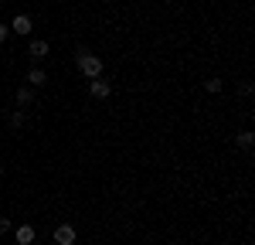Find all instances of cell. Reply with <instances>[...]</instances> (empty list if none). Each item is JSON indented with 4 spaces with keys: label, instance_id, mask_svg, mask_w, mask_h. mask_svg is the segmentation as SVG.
Segmentation results:
<instances>
[{
    "label": "cell",
    "instance_id": "6da1fadb",
    "mask_svg": "<svg viewBox=\"0 0 255 245\" xmlns=\"http://www.w3.org/2000/svg\"><path fill=\"white\" fill-rule=\"evenodd\" d=\"M79 72L82 75H89V79H99V72H102V61H99V55H89V51H79Z\"/></svg>",
    "mask_w": 255,
    "mask_h": 245
},
{
    "label": "cell",
    "instance_id": "7a4b0ae2",
    "mask_svg": "<svg viewBox=\"0 0 255 245\" xmlns=\"http://www.w3.org/2000/svg\"><path fill=\"white\" fill-rule=\"evenodd\" d=\"M89 96H92V99H109V96H113V85H109V82H102V79H92Z\"/></svg>",
    "mask_w": 255,
    "mask_h": 245
},
{
    "label": "cell",
    "instance_id": "3957f363",
    "mask_svg": "<svg viewBox=\"0 0 255 245\" xmlns=\"http://www.w3.org/2000/svg\"><path fill=\"white\" fill-rule=\"evenodd\" d=\"M55 242L58 245H72L75 242V228H72V225H58V228H55Z\"/></svg>",
    "mask_w": 255,
    "mask_h": 245
},
{
    "label": "cell",
    "instance_id": "277c9868",
    "mask_svg": "<svg viewBox=\"0 0 255 245\" xmlns=\"http://www.w3.org/2000/svg\"><path fill=\"white\" fill-rule=\"evenodd\" d=\"M17 34H31V27H34V20L27 17V14H14V24H10Z\"/></svg>",
    "mask_w": 255,
    "mask_h": 245
},
{
    "label": "cell",
    "instance_id": "5b68a950",
    "mask_svg": "<svg viewBox=\"0 0 255 245\" xmlns=\"http://www.w3.org/2000/svg\"><path fill=\"white\" fill-rule=\"evenodd\" d=\"M34 242V225H17V245H31Z\"/></svg>",
    "mask_w": 255,
    "mask_h": 245
},
{
    "label": "cell",
    "instance_id": "8992f818",
    "mask_svg": "<svg viewBox=\"0 0 255 245\" xmlns=\"http://www.w3.org/2000/svg\"><path fill=\"white\" fill-rule=\"evenodd\" d=\"M27 51H31V58H44V55L51 51V44H48V41H31Z\"/></svg>",
    "mask_w": 255,
    "mask_h": 245
},
{
    "label": "cell",
    "instance_id": "52a82bcc",
    "mask_svg": "<svg viewBox=\"0 0 255 245\" xmlns=\"http://www.w3.org/2000/svg\"><path fill=\"white\" fill-rule=\"evenodd\" d=\"M235 143L242 146V150H252V146H255V133H249V129H242V133L235 136Z\"/></svg>",
    "mask_w": 255,
    "mask_h": 245
},
{
    "label": "cell",
    "instance_id": "ba28073f",
    "mask_svg": "<svg viewBox=\"0 0 255 245\" xmlns=\"http://www.w3.org/2000/svg\"><path fill=\"white\" fill-rule=\"evenodd\" d=\"M31 102H34V92H31L27 85H20L17 89V106H31Z\"/></svg>",
    "mask_w": 255,
    "mask_h": 245
},
{
    "label": "cell",
    "instance_id": "9c48e42d",
    "mask_svg": "<svg viewBox=\"0 0 255 245\" xmlns=\"http://www.w3.org/2000/svg\"><path fill=\"white\" fill-rule=\"evenodd\" d=\"M27 79H31V85H44V82H48V75H44L41 68H31V72H27Z\"/></svg>",
    "mask_w": 255,
    "mask_h": 245
},
{
    "label": "cell",
    "instance_id": "30bf717a",
    "mask_svg": "<svg viewBox=\"0 0 255 245\" xmlns=\"http://www.w3.org/2000/svg\"><path fill=\"white\" fill-rule=\"evenodd\" d=\"M24 122H27V120H24V113L17 109V113L10 116V129H24Z\"/></svg>",
    "mask_w": 255,
    "mask_h": 245
},
{
    "label": "cell",
    "instance_id": "8fae6325",
    "mask_svg": "<svg viewBox=\"0 0 255 245\" xmlns=\"http://www.w3.org/2000/svg\"><path fill=\"white\" fill-rule=\"evenodd\" d=\"M204 89H208L211 96H218V92H221V79H208V82H204Z\"/></svg>",
    "mask_w": 255,
    "mask_h": 245
},
{
    "label": "cell",
    "instance_id": "7c38bea8",
    "mask_svg": "<svg viewBox=\"0 0 255 245\" xmlns=\"http://www.w3.org/2000/svg\"><path fill=\"white\" fill-rule=\"evenodd\" d=\"M3 232H10V218H0V235Z\"/></svg>",
    "mask_w": 255,
    "mask_h": 245
},
{
    "label": "cell",
    "instance_id": "4fadbf2b",
    "mask_svg": "<svg viewBox=\"0 0 255 245\" xmlns=\"http://www.w3.org/2000/svg\"><path fill=\"white\" fill-rule=\"evenodd\" d=\"M0 41H7V27L3 24H0Z\"/></svg>",
    "mask_w": 255,
    "mask_h": 245
},
{
    "label": "cell",
    "instance_id": "5bb4252c",
    "mask_svg": "<svg viewBox=\"0 0 255 245\" xmlns=\"http://www.w3.org/2000/svg\"><path fill=\"white\" fill-rule=\"evenodd\" d=\"M0 177H3V167H0Z\"/></svg>",
    "mask_w": 255,
    "mask_h": 245
}]
</instances>
